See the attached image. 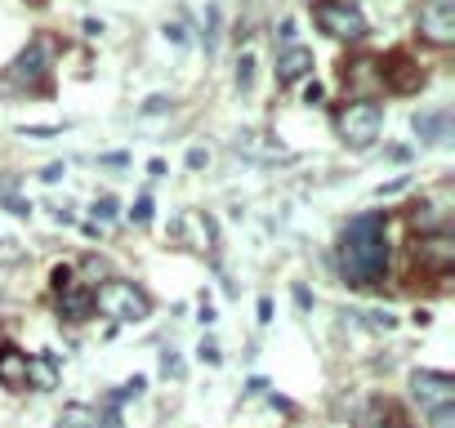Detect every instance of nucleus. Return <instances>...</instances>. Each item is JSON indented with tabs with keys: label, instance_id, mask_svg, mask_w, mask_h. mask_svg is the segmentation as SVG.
<instances>
[{
	"label": "nucleus",
	"instance_id": "1",
	"mask_svg": "<svg viewBox=\"0 0 455 428\" xmlns=\"http://www.w3.org/2000/svg\"><path fill=\"white\" fill-rule=\"evenodd\" d=\"M388 219L384 214H357L339 237V273L348 286H375L388 273Z\"/></svg>",
	"mask_w": 455,
	"mask_h": 428
},
{
	"label": "nucleus",
	"instance_id": "2",
	"mask_svg": "<svg viewBox=\"0 0 455 428\" xmlns=\"http://www.w3.org/2000/svg\"><path fill=\"white\" fill-rule=\"evenodd\" d=\"M94 295V313H103L108 321H143L148 313H152V299H148V290L143 286H134V281H125V277H112V281H103L99 290H90Z\"/></svg>",
	"mask_w": 455,
	"mask_h": 428
},
{
	"label": "nucleus",
	"instance_id": "3",
	"mask_svg": "<svg viewBox=\"0 0 455 428\" xmlns=\"http://www.w3.org/2000/svg\"><path fill=\"white\" fill-rule=\"evenodd\" d=\"M384 130V103L375 99H348L339 112H335V134L348 143V147H371Z\"/></svg>",
	"mask_w": 455,
	"mask_h": 428
},
{
	"label": "nucleus",
	"instance_id": "4",
	"mask_svg": "<svg viewBox=\"0 0 455 428\" xmlns=\"http://www.w3.org/2000/svg\"><path fill=\"white\" fill-rule=\"evenodd\" d=\"M313 23L331 36V41H339V45H357V41H366V14L353 5V0H317L313 5Z\"/></svg>",
	"mask_w": 455,
	"mask_h": 428
},
{
	"label": "nucleus",
	"instance_id": "5",
	"mask_svg": "<svg viewBox=\"0 0 455 428\" xmlns=\"http://www.w3.org/2000/svg\"><path fill=\"white\" fill-rule=\"evenodd\" d=\"M50 63H54V41L50 36H36L10 67H5V90H19V85H32V81H45V72H50Z\"/></svg>",
	"mask_w": 455,
	"mask_h": 428
},
{
	"label": "nucleus",
	"instance_id": "6",
	"mask_svg": "<svg viewBox=\"0 0 455 428\" xmlns=\"http://www.w3.org/2000/svg\"><path fill=\"white\" fill-rule=\"evenodd\" d=\"M419 41L433 50H446L455 41V0H419Z\"/></svg>",
	"mask_w": 455,
	"mask_h": 428
},
{
	"label": "nucleus",
	"instance_id": "7",
	"mask_svg": "<svg viewBox=\"0 0 455 428\" xmlns=\"http://www.w3.org/2000/svg\"><path fill=\"white\" fill-rule=\"evenodd\" d=\"M411 397L419 401L424 415H433L442 406H455V379L442 375V370H415L411 375Z\"/></svg>",
	"mask_w": 455,
	"mask_h": 428
},
{
	"label": "nucleus",
	"instance_id": "8",
	"mask_svg": "<svg viewBox=\"0 0 455 428\" xmlns=\"http://www.w3.org/2000/svg\"><path fill=\"white\" fill-rule=\"evenodd\" d=\"M308 72H313V50H308V45H299V41L277 45V63H273L277 85H295V81H304Z\"/></svg>",
	"mask_w": 455,
	"mask_h": 428
},
{
	"label": "nucleus",
	"instance_id": "9",
	"mask_svg": "<svg viewBox=\"0 0 455 428\" xmlns=\"http://www.w3.org/2000/svg\"><path fill=\"white\" fill-rule=\"evenodd\" d=\"M415 255H419V264L424 268H433V273H446L451 264H455V237L442 228V233H424L419 237V246H415Z\"/></svg>",
	"mask_w": 455,
	"mask_h": 428
},
{
	"label": "nucleus",
	"instance_id": "10",
	"mask_svg": "<svg viewBox=\"0 0 455 428\" xmlns=\"http://www.w3.org/2000/svg\"><path fill=\"white\" fill-rule=\"evenodd\" d=\"M0 384H5V388H23L28 384V353L0 348Z\"/></svg>",
	"mask_w": 455,
	"mask_h": 428
},
{
	"label": "nucleus",
	"instance_id": "11",
	"mask_svg": "<svg viewBox=\"0 0 455 428\" xmlns=\"http://www.w3.org/2000/svg\"><path fill=\"white\" fill-rule=\"evenodd\" d=\"M344 76H348L344 85H353V90H357L362 99H366V90H375V85H384V81H379V63H375V59H362V63H348V67H344Z\"/></svg>",
	"mask_w": 455,
	"mask_h": 428
},
{
	"label": "nucleus",
	"instance_id": "12",
	"mask_svg": "<svg viewBox=\"0 0 455 428\" xmlns=\"http://www.w3.org/2000/svg\"><path fill=\"white\" fill-rule=\"evenodd\" d=\"M94 313V295L90 290H63L59 295V317L63 321H85Z\"/></svg>",
	"mask_w": 455,
	"mask_h": 428
},
{
	"label": "nucleus",
	"instance_id": "13",
	"mask_svg": "<svg viewBox=\"0 0 455 428\" xmlns=\"http://www.w3.org/2000/svg\"><path fill=\"white\" fill-rule=\"evenodd\" d=\"M28 384H32V388H41V392L59 388V366H54V357H50V353L28 357Z\"/></svg>",
	"mask_w": 455,
	"mask_h": 428
},
{
	"label": "nucleus",
	"instance_id": "14",
	"mask_svg": "<svg viewBox=\"0 0 455 428\" xmlns=\"http://www.w3.org/2000/svg\"><path fill=\"white\" fill-rule=\"evenodd\" d=\"M59 428H103V415H99V406H81V401H72V406H63Z\"/></svg>",
	"mask_w": 455,
	"mask_h": 428
},
{
	"label": "nucleus",
	"instance_id": "15",
	"mask_svg": "<svg viewBox=\"0 0 455 428\" xmlns=\"http://www.w3.org/2000/svg\"><path fill=\"white\" fill-rule=\"evenodd\" d=\"M446 130H451V116H446V112L415 116V134H419L424 143H437V139H446Z\"/></svg>",
	"mask_w": 455,
	"mask_h": 428
},
{
	"label": "nucleus",
	"instance_id": "16",
	"mask_svg": "<svg viewBox=\"0 0 455 428\" xmlns=\"http://www.w3.org/2000/svg\"><path fill=\"white\" fill-rule=\"evenodd\" d=\"M384 67H397V81H393V90H397V94H411L415 85H424V76H419V72L411 67V59H406V54H397V59H388Z\"/></svg>",
	"mask_w": 455,
	"mask_h": 428
},
{
	"label": "nucleus",
	"instance_id": "17",
	"mask_svg": "<svg viewBox=\"0 0 455 428\" xmlns=\"http://www.w3.org/2000/svg\"><path fill=\"white\" fill-rule=\"evenodd\" d=\"M357 428H406V424H402L397 410H388V406H371V410H362Z\"/></svg>",
	"mask_w": 455,
	"mask_h": 428
},
{
	"label": "nucleus",
	"instance_id": "18",
	"mask_svg": "<svg viewBox=\"0 0 455 428\" xmlns=\"http://www.w3.org/2000/svg\"><path fill=\"white\" fill-rule=\"evenodd\" d=\"M428 424H433V428H455V406H442V410H433V415H428Z\"/></svg>",
	"mask_w": 455,
	"mask_h": 428
},
{
	"label": "nucleus",
	"instance_id": "19",
	"mask_svg": "<svg viewBox=\"0 0 455 428\" xmlns=\"http://www.w3.org/2000/svg\"><path fill=\"white\" fill-rule=\"evenodd\" d=\"M99 219H116V201H112V196H103V201L94 205V224H99Z\"/></svg>",
	"mask_w": 455,
	"mask_h": 428
},
{
	"label": "nucleus",
	"instance_id": "20",
	"mask_svg": "<svg viewBox=\"0 0 455 428\" xmlns=\"http://www.w3.org/2000/svg\"><path fill=\"white\" fill-rule=\"evenodd\" d=\"M134 219H139V224H148V219H152V196H148V192L134 201Z\"/></svg>",
	"mask_w": 455,
	"mask_h": 428
},
{
	"label": "nucleus",
	"instance_id": "21",
	"mask_svg": "<svg viewBox=\"0 0 455 428\" xmlns=\"http://www.w3.org/2000/svg\"><path fill=\"white\" fill-rule=\"evenodd\" d=\"M251 76H255V59H251V54H246V59H242V63H237V81H242V90H246V85H251Z\"/></svg>",
	"mask_w": 455,
	"mask_h": 428
},
{
	"label": "nucleus",
	"instance_id": "22",
	"mask_svg": "<svg viewBox=\"0 0 455 428\" xmlns=\"http://www.w3.org/2000/svg\"><path fill=\"white\" fill-rule=\"evenodd\" d=\"M205 161H210V152H205V147H192V152H188V165H192V170H201Z\"/></svg>",
	"mask_w": 455,
	"mask_h": 428
},
{
	"label": "nucleus",
	"instance_id": "23",
	"mask_svg": "<svg viewBox=\"0 0 455 428\" xmlns=\"http://www.w3.org/2000/svg\"><path fill=\"white\" fill-rule=\"evenodd\" d=\"M19 259V246L14 242H0V264H14Z\"/></svg>",
	"mask_w": 455,
	"mask_h": 428
},
{
	"label": "nucleus",
	"instance_id": "24",
	"mask_svg": "<svg viewBox=\"0 0 455 428\" xmlns=\"http://www.w3.org/2000/svg\"><path fill=\"white\" fill-rule=\"evenodd\" d=\"M165 41H174V45H183V28H179V23H165Z\"/></svg>",
	"mask_w": 455,
	"mask_h": 428
},
{
	"label": "nucleus",
	"instance_id": "25",
	"mask_svg": "<svg viewBox=\"0 0 455 428\" xmlns=\"http://www.w3.org/2000/svg\"><path fill=\"white\" fill-rule=\"evenodd\" d=\"M304 103H322V85H317V81L304 85Z\"/></svg>",
	"mask_w": 455,
	"mask_h": 428
}]
</instances>
